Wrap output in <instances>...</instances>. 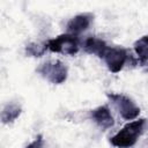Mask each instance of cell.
I'll use <instances>...</instances> for the list:
<instances>
[{"label":"cell","mask_w":148,"mask_h":148,"mask_svg":"<svg viewBox=\"0 0 148 148\" xmlns=\"http://www.w3.org/2000/svg\"><path fill=\"white\" fill-rule=\"evenodd\" d=\"M145 124L146 119L143 118L126 124L117 134L110 139V143L118 148H130L134 146L143 132Z\"/></svg>","instance_id":"1"},{"label":"cell","mask_w":148,"mask_h":148,"mask_svg":"<svg viewBox=\"0 0 148 148\" xmlns=\"http://www.w3.org/2000/svg\"><path fill=\"white\" fill-rule=\"evenodd\" d=\"M45 45L51 52L74 56L79 51V37L72 34H64L56 38L49 39Z\"/></svg>","instance_id":"2"},{"label":"cell","mask_w":148,"mask_h":148,"mask_svg":"<svg viewBox=\"0 0 148 148\" xmlns=\"http://www.w3.org/2000/svg\"><path fill=\"white\" fill-rule=\"evenodd\" d=\"M38 73L51 83L60 84L67 79V67L60 60H50L38 67Z\"/></svg>","instance_id":"3"},{"label":"cell","mask_w":148,"mask_h":148,"mask_svg":"<svg viewBox=\"0 0 148 148\" xmlns=\"http://www.w3.org/2000/svg\"><path fill=\"white\" fill-rule=\"evenodd\" d=\"M108 97L116 105L120 116L124 119L133 120L139 116L140 108H138L135 105V103L130 97H127L123 94H114V92H108Z\"/></svg>","instance_id":"4"},{"label":"cell","mask_w":148,"mask_h":148,"mask_svg":"<svg viewBox=\"0 0 148 148\" xmlns=\"http://www.w3.org/2000/svg\"><path fill=\"white\" fill-rule=\"evenodd\" d=\"M103 59L109 71L112 73H118L123 69L124 65L128 60V53L123 47H108Z\"/></svg>","instance_id":"5"},{"label":"cell","mask_w":148,"mask_h":148,"mask_svg":"<svg viewBox=\"0 0 148 148\" xmlns=\"http://www.w3.org/2000/svg\"><path fill=\"white\" fill-rule=\"evenodd\" d=\"M92 21V15L89 13H83V14H79L74 17H72L68 23H67V31L68 34L72 35H79L82 31L87 30L89 28V25L91 24Z\"/></svg>","instance_id":"6"},{"label":"cell","mask_w":148,"mask_h":148,"mask_svg":"<svg viewBox=\"0 0 148 148\" xmlns=\"http://www.w3.org/2000/svg\"><path fill=\"white\" fill-rule=\"evenodd\" d=\"M91 118L92 120L103 130H106V128H110L113 126L114 124V120H113V117L109 110L108 106L105 105H102V106H98L96 108L95 110L91 111Z\"/></svg>","instance_id":"7"},{"label":"cell","mask_w":148,"mask_h":148,"mask_svg":"<svg viewBox=\"0 0 148 148\" xmlns=\"http://www.w3.org/2000/svg\"><path fill=\"white\" fill-rule=\"evenodd\" d=\"M86 52L90 53V54H95L99 58H103L106 50H108V45L106 43L101 39V38H97V37H89L86 39L84 42V45H83Z\"/></svg>","instance_id":"8"},{"label":"cell","mask_w":148,"mask_h":148,"mask_svg":"<svg viewBox=\"0 0 148 148\" xmlns=\"http://www.w3.org/2000/svg\"><path fill=\"white\" fill-rule=\"evenodd\" d=\"M21 112H22V109H21L20 105L14 104V103L7 104V105L3 108L2 112H1V120H2L3 124H10V123H13L16 118L20 117Z\"/></svg>","instance_id":"9"},{"label":"cell","mask_w":148,"mask_h":148,"mask_svg":"<svg viewBox=\"0 0 148 148\" xmlns=\"http://www.w3.org/2000/svg\"><path fill=\"white\" fill-rule=\"evenodd\" d=\"M134 51L142 65H148V35L134 43Z\"/></svg>","instance_id":"10"},{"label":"cell","mask_w":148,"mask_h":148,"mask_svg":"<svg viewBox=\"0 0 148 148\" xmlns=\"http://www.w3.org/2000/svg\"><path fill=\"white\" fill-rule=\"evenodd\" d=\"M46 45H40L38 43H30L25 46V52L31 57H42L46 51Z\"/></svg>","instance_id":"11"},{"label":"cell","mask_w":148,"mask_h":148,"mask_svg":"<svg viewBox=\"0 0 148 148\" xmlns=\"http://www.w3.org/2000/svg\"><path fill=\"white\" fill-rule=\"evenodd\" d=\"M43 145H44V139H43V135L39 134L36 136V139L31 143L27 146V148H43Z\"/></svg>","instance_id":"12"}]
</instances>
